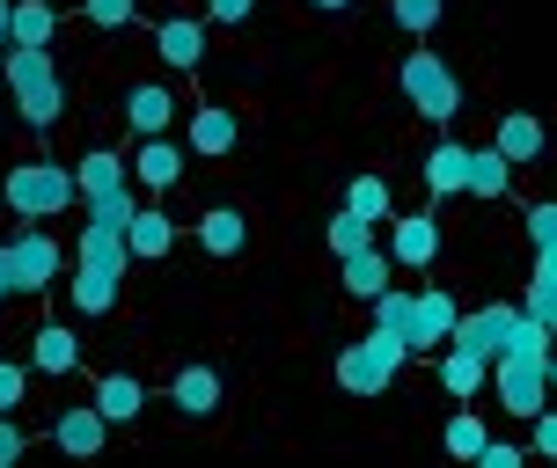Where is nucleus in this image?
Wrapping results in <instances>:
<instances>
[{
  "instance_id": "obj_1",
  "label": "nucleus",
  "mask_w": 557,
  "mask_h": 468,
  "mask_svg": "<svg viewBox=\"0 0 557 468\" xmlns=\"http://www.w3.org/2000/svg\"><path fill=\"white\" fill-rule=\"evenodd\" d=\"M82 205H88V227H82V249H74V315H111L117 278L133 264V249H125L133 184L125 191H103V198H82Z\"/></svg>"
},
{
  "instance_id": "obj_2",
  "label": "nucleus",
  "mask_w": 557,
  "mask_h": 468,
  "mask_svg": "<svg viewBox=\"0 0 557 468\" xmlns=\"http://www.w3.org/2000/svg\"><path fill=\"white\" fill-rule=\"evenodd\" d=\"M550 344L557 330H543V322H521V337L506 344L499 358H492V388H499V410L513 417H535V410H550L543 395H550Z\"/></svg>"
},
{
  "instance_id": "obj_3",
  "label": "nucleus",
  "mask_w": 557,
  "mask_h": 468,
  "mask_svg": "<svg viewBox=\"0 0 557 468\" xmlns=\"http://www.w3.org/2000/svg\"><path fill=\"white\" fill-rule=\"evenodd\" d=\"M0 184H8V213H23V220H59L82 198V176L66 162H15Z\"/></svg>"
},
{
  "instance_id": "obj_4",
  "label": "nucleus",
  "mask_w": 557,
  "mask_h": 468,
  "mask_svg": "<svg viewBox=\"0 0 557 468\" xmlns=\"http://www.w3.org/2000/svg\"><path fill=\"white\" fill-rule=\"evenodd\" d=\"M8 96H15V111H23L29 132H52L59 111H66V88H59V66H52V45L45 52H8Z\"/></svg>"
},
{
  "instance_id": "obj_5",
  "label": "nucleus",
  "mask_w": 557,
  "mask_h": 468,
  "mask_svg": "<svg viewBox=\"0 0 557 468\" xmlns=\"http://www.w3.org/2000/svg\"><path fill=\"white\" fill-rule=\"evenodd\" d=\"M396 88H404V103H411L418 117H433V125H455L462 117V81H455V66H447L441 52H404V66H396Z\"/></svg>"
},
{
  "instance_id": "obj_6",
  "label": "nucleus",
  "mask_w": 557,
  "mask_h": 468,
  "mask_svg": "<svg viewBox=\"0 0 557 468\" xmlns=\"http://www.w3.org/2000/svg\"><path fill=\"white\" fill-rule=\"evenodd\" d=\"M404 358H411V344L374 322L360 344H345V352H337V388H345V395H382V388L404 374Z\"/></svg>"
},
{
  "instance_id": "obj_7",
  "label": "nucleus",
  "mask_w": 557,
  "mask_h": 468,
  "mask_svg": "<svg viewBox=\"0 0 557 468\" xmlns=\"http://www.w3.org/2000/svg\"><path fill=\"white\" fill-rule=\"evenodd\" d=\"M455 322H462V307H455V293H441V286H425V293H404V315H396L389 330L411 344V358H441V344L455 337Z\"/></svg>"
},
{
  "instance_id": "obj_8",
  "label": "nucleus",
  "mask_w": 557,
  "mask_h": 468,
  "mask_svg": "<svg viewBox=\"0 0 557 468\" xmlns=\"http://www.w3.org/2000/svg\"><path fill=\"white\" fill-rule=\"evenodd\" d=\"M521 322H529V307L484 301V307H470V315H462V322H455V337H447V344H455V352H470V358H484V366H492V358H499L506 344H513V337H521Z\"/></svg>"
},
{
  "instance_id": "obj_9",
  "label": "nucleus",
  "mask_w": 557,
  "mask_h": 468,
  "mask_svg": "<svg viewBox=\"0 0 557 468\" xmlns=\"http://www.w3.org/2000/svg\"><path fill=\"white\" fill-rule=\"evenodd\" d=\"M470 168H476V147H462V139H433L425 147V198H470Z\"/></svg>"
},
{
  "instance_id": "obj_10",
  "label": "nucleus",
  "mask_w": 557,
  "mask_h": 468,
  "mask_svg": "<svg viewBox=\"0 0 557 468\" xmlns=\"http://www.w3.org/2000/svg\"><path fill=\"white\" fill-rule=\"evenodd\" d=\"M103 440H111V417L96 410V403H74V410L52 425V446L66 454V461H96V454H103Z\"/></svg>"
},
{
  "instance_id": "obj_11",
  "label": "nucleus",
  "mask_w": 557,
  "mask_h": 468,
  "mask_svg": "<svg viewBox=\"0 0 557 468\" xmlns=\"http://www.w3.org/2000/svg\"><path fill=\"white\" fill-rule=\"evenodd\" d=\"M389 271H396V256H389L382 242H367V249H352V256H337V278H345V293H352V301L389 293Z\"/></svg>"
},
{
  "instance_id": "obj_12",
  "label": "nucleus",
  "mask_w": 557,
  "mask_h": 468,
  "mask_svg": "<svg viewBox=\"0 0 557 468\" xmlns=\"http://www.w3.org/2000/svg\"><path fill=\"white\" fill-rule=\"evenodd\" d=\"M389 256L411 264V271H425V264L441 256V220H433V213H404V220H389Z\"/></svg>"
},
{
  "instance_id": "obj_13",
  "label": "nucleus",
  "mask_w": 557,
  "mask_h": 468,
  "mask_svg": "<svg viewBox=\"0 0 557 468\" xmlns=\"http://www.w3.org/2000/svg\"><path fill=\"white\" fill-rule=\"evenodd\" d=\"M154 52H162V66H176V74H198V66H206V23L169 15V23L154 29Z\"/></svg>"
},
{
  "instance_id": "obj_14",
  "label": "nucleus",
  "mask_w": 557,
  "mask_h": 468,
  "mask_svg": "<svg viewBox=\"0 0 557 468\" xmlns=\"http://www.w3.org/2000/svg\"><path fill=\"white\" fill-rule=\"evenodd\" d=\"M52 278H59V242L45 235V227L15 235V286H23V293H45Z\"/></svg>"
},
{
  "instance_id": "obj_15",
  "label": "nucleus",
  "mask_w": 557,
  "mask_h": 468,
  "mask_svg": "<svg viewBox=\"0 0 557 468\" xmlns=\"http://www.w3.org/2000/svg\"><path fill=\"white\" fill-rule=\"evenodd\" d=\"M492 147H499L513 168H529V162H543L550 132H543V117H535V111H506V117H499V132H492Z\"/></svg>"
},
{
  "instance_id": "obj_16",
  "label": "nucleus",
  "mask_w": 557,
  "mask_h": 468,
  "mask_svg": "<svg viewBox=\"0 0 557 468\" xmlns=\"http://www.w3.org/2000/svg\"><path fill=\"white\" fill-rule=\"evenodd\" d=\"M176 176H184V147L176 139H139V154H133V184L139 191H176Z\"/></svg>"
},
{
  "instance_id": "obj_17",
  "label": "nucleus",
  "mask_w": 557,
  "mask_h": 468,
  "mask_svg": "<svg viewBox=\"0 0 557 468\" xmlns=\"http://www.w3.org/2000/svg\"><path fill=\"white\" fill-rule=\"evenodd\" d=\"M125 125H133L139 139H154L176 125V96H169L162 81H133V96H125Z\"/></svg>"
},
{
  "instance_id": "obj_18",
  "label": "nucleus",
  "mask_w": 557,
  "mask_h": 468,
  "mask_svg": "<svg viewBox=\"0 0 557 468\" xmlns=\"http://www.w3.org/2000/svg\"><path fill=\"white\" fill-rule=\"evenodd\" d=\"M125 249H133L139 264H154L176 249V220H169L162 205H133V220H125Z\"/></svg>"
},
{
  "instance_id": "obj_19",
  "label": "nucleus",
  "mask_w": 557,
  "mask_h": 468,
  "mask_svg": "<svg viewBox=\"0 0 557 468\" xmlns=\"http://www.w3.org/2000/svg\"><path fill=\"white\" fill-rule=\"evenodd\" d=\"M169 403L184 417H213L221 410V374H213V366H184V374L169 381Z\"/></svg>"
},
{
  "instance_id": "obj_20",
  "label": "nucleus",
  "mask_w": 557,
  "mask_h": 468,
  "mask_svg": "<svg viewBox=\"0 0 557 468\" xmlns=\"http://www.w3.org/2000/svg\"><path fill=\"white\" fill-rule=\"evenodd\" d=\"M243 242H250V220H243L235 205L198 213V249H206V256H243Z\"/></svg>"
},
{
  "instance_id": "obj_21",
  "label": "nucleus",
  "mask_w": 557,
  "mask_h": 468,
  "mask_svg": "<svg viewBox=\"0 0 557 468\" xmlns=\"http://www.w3.org/2000/svg\"><path fill=\"white\" fill-rule=\"evenodd\" d=\"M29 366H37V374H74V366H82L74 330H66V322H45V330L29 337Z\"/></svg>"
},
{
  "instance_id": "obj_22",
  "label": "nucleus",
  "mask_w": 557,
  "mask_h": 468,
  "mask_svg": "<svg viewBox=\"0 0 557 468\" xmlns=\"http://www.w3.org/2000/svg\"><path fill=\"white\" fill-rule=\"evenodd\" d=\"M88 403H96V410L111 417V425H133V417L147 410V388H139L133 374H103V381H96V395H88Z\"/></svg>"
},
{
  "instance_id": "obj_23",
  "label": "nucleus",
  "mask_w": 557,
  "mask_h": 468,
  "mask_svg": "<svg viewBox=\"0 0 557 468\" xmlns=\"http://www.w3.org/2000/svg\"><path fill=\"white\" fill-rule=\"evenodd\" d=\"M52 29H59L52 0H15V37H8V52H15V45H23V52H45V45H52Z\"/></svg>"
},
{
  "instance_id": "obj_24",
  "label": "nucleus",
  "mask_w": 557,
  "mask_h": 468,
  "mask_svg": "<svg viewBox=\"0 0 557 468\" xmlns=\"http://www.w3.org/2000/svg\"><path fill=\"white\" fill-rule=\"evenodd\" d=\"M529 315L543 330H557V242L535 249V278H529Z\"/></svg>"
},
{
  "instance_id": "obj_25",
  "label": "nucleus",
  "mask_w": 557,
  "mask_h": 468,
  "mask_svg": "<svg viewBox=\"0 0 557 468\" xmlns=\"http://www.w3.org/2000/svg\"><path fill=\"white\" fill-rule=\"evenodd\" d=\"M484 358H470V352H455V344H441V388L455 395V403H470V395H484Z\"/></svg>"
},
{
  "instance_id": "obj_26",
  "label": "nucleus",
  "mask_w": 557,
  "mask_h": 468,
  "mask_svg": "<svg viewBox=\"0 0 557 468\" xmlns=\"http://www.w3.org/2000/svg\"><path fill=\"white\" fill-rule=\"evenodd\" d=\"M74 176H82V198H103V191H125L133 162H117L111 147H96V154H82V162H74Z\"/></svg>"
},
{
  "instance_id": "obj_27",
  "label": "nucleus",
  "mask_w": 557,
  "mask_h": 468,
  "mask_svg": "<svg viewBox=\"0 0 557 468\" xmlns=\"http://www.w3.org/2000/svg\"><path fill=\"white\" fill-rule=\"evenodd\" d=\"M227 147H235V111H221V103L191 111V154H227Z\"/></svg>"
},
{
  "instance_id": "obj_28",
  "label": "nucleus",
  "mask_w": 557,
  "mask_h": 468,
  "mask_svg": "<svg viewBox=\"0 0 557 468\" xmlns=\"http://www.w3.org/2000/svg\"><path fill=\"white\" fill-rule=\"evenodd\" d=\"M513 191V162H506L499 147H476V168H470V198H484V205H492V198H506Z\"/></svg>"
},
{
  "instance_id": "obj_29",
  "label": "nucleus",
  "mask_w": 557,
  "mask_h": 468,
  "mask_svg": "<svg viewBox=\"0 0 557 468\" xmlns=\"http://www.w3.org/2000/svg\"><path fill=\"white\" fill-rule=\"evenodd\" d=\"M345 205H352L367 227H389V184H382V176H352V184H345Z\"/></svg>"
},
{
  "instance_id": "obj_30",
  "label": "nucleus",
  "mask_w": 557,
  "mask_h": 468,
  "mask_svg": "<svg viewBox=\"0 0 557 468\" xmlns=\"http://www.w3.org/2000/svg\"><path fill=\"white\" fill-rule=\"evenodd\" d=\"M484 440H492V432H484V417H476V410H455V417H447V432H441V446L455 454V461H476Z\"/></svg>"
},
{
  "instance_id": "obj_31",
  "label": "nucleus",
  "mask_w": 557,
  "mask_h": 468,
  "mask_svg": "<svg viewBox=\"0 0 557 468\" xmlns=\"http://www.w3.org/2000/svg\"><path fill=\"white\" fill-rule=\"evenodd\" d=\"M323 242H331L337 256H352V249H367V242H374V227H367L360 213H352V205H337V213H331V227H323Z\"/></svg>"
},
{
  "instance_id": "obj_32",
  "label": "nucleus",
  "mask_w": 557,
  "mask_h": 468,
  "mask_svg": "<svg viewBox=\"0 0 557 468\" xmlns=\"http://www.w3.org/2000/svg\"><path fill=\"white\" fill-rule=\"evenodd\" d=\"M441 8H447V0H389V15H396V29H404V37H433Z\"/></svg>"
},
{
  "instance_id": "obj_33",
  "label": "nucleus",
  "mask_w": 557,
  "mask_h": 468,
  "mask_svg": "<svg viewBox=\"0 0 557 468\" xmlns=\"http://www.w3.org/2000/svg\"><path fill=\"white\" fill-rule=\"evenodd\" d=\"M82 8H88V23H96V29H125L139 15V0H82Z\"/></svg>"
},
{
  "instance_id": "obj_34",
  "label": "nucleus",
  "mask_w": 557,
  "mask_h": 468,
  "mask_svg": "<svg viewBox=\"0 0 557 468\" xmlns=\"http://www.w3.org/2000/svg\"><path fill=\"white\" fill-rule=\"evenodd\" d=\"M529 454H535V461H557V410L529 417Z\"/></svg>"
},
{
  "instance_id": "obj_35",
  "label": "nucleus",
  "mask_w": 557,
  "mask_h": 468,
  "mask_svg": "<svg viewBox=\"0 0 557 468\" xmlns=\"http://www.w3.org/2000/svg\"><path fill=\"white\" fill-rule=\"evenodd\" d=\"M23 395H29V374L0 358V417H15V410H23Z\"/></svg>"
},
{
  "instance_id": "obj_36",
  "label": "nucleus",
  "mask_w": 557,
  "mask_h": 468,
  "mask_svg": "<svg viewBox=\"0 0 557 468\" xmlns=\"http://www.w3.org/2000/svg\"><path fill=\"white\" fill-rule=\"evenodd\" d=\"M484 468H521V461H535V454H521L513 440H484V454H476Z\"/></svg>"
},
{
  "instance_id": "obj_37",
  "label": "nucleus",
  "mask_w": 557,
  "mask_h": 468,
  "mask_svg": "<svg viewBox=\"0 0 557 468\" xmlns=\"http://www.w3.org/2000/svg\"><path fill=\"white\" fill-rule=\"evenodd\" d=\"M29 454V440H23V425H15V417H0V468H15Z\"/></svg>"
},
{
  "instance_id": "obj_38",
  "label": "nucleus",
  "mask_w": 557,
  "mask_h": 468,
  "mask_svg": "<svg viewBox=\"0 0 557 468\" xmlns=\"http://www.w3.org/2000/svg\"><path fill=\"white\" fill-rule=\"evenodd\" d=\"M529 242H557V205H529Z\"/></svg>"
},
{
  "instance_id": "obj_39",
  "label": "nucleus",
  "mask_w": 557,
  "mask_h": 468,
  "mask_svg": "<svg viewBox=\"0 0 557 468\" xmlns=\"http://www.w3.org/2000/svg\"><path fill=\"white\" fill-rule=\"evenodd\" d=\"M250 8H257V0H206L213 23H250Z\"/></svg>"
},
{
  "instance_id": "obj_40",
  "label": "nucleus",
  "mask_w": 557,
  "mask_h": 468,
  "mask_svg": "<svg viewBox=\"0 0 557 468\" xmlns=\"http://www.w3.org/2000/svg\"><path fill=\"white\" fill-rule=\"evenodd\" d=\"M15 293H23V286H15V242L0 249V301H15Z\"/></svg>"
},
{
  "instance_id": "obj_41",
  "label": "nucleus",
  "mask_w": 557,
  "mask_h": 468,
  "mask_svg": "<svg viewBox=\"0 0 557 468\" xmlns=\"http://www.w3.org/2000/svg\"><path fill=\"white\" fill-rule=\"evenodd\" d=\"M8 37H15V0H0V59H8Z\"/></svg>"
},
{
  "instance_id": "obj_42",
  "label": "nucleus",
  "mask_w": 557,
  "mask_h": 468,
  "mask_svg": "<svg viewBox=\"0 0 557 468\" xmlns=\"http://www.w3.org/2000/svg\"><path fill=\"white\" fill-rule=\"evenodd\" d=\"M308 8H323V15H345V8H352V0H308Z\"/></svg>"
},
{
  "instance_id": "obj_43",
  "label": "nucleus",
  "mask_w": 557,
  "mask_h": 468,
  "mask_svg": "<svg viewBox=\"0 0 557 468\" xmlns=\"http://www.w3.org/2000/svg\"><path fill=\"white\" fill-rule=\"evenodd\" d=\"M550 395H557V344H550Z\"/></svg>"
},
{
  "instance_id": "obj_44",
  "label": "nucleus",
  "mask_w": 557,
  "mask_h": 468,
  "mask_svg": "<svg viewBox=\"0 0 557 468\" xmlns=\"http://www.w3.org/2000/svg\"><path fill=\"white\" fill-rule=\"evenodd\" d=\"M0 205H8V184H0Z\"/></svg>"
}]
</instances>
